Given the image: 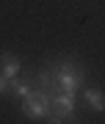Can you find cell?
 Listing matches in <instances>:
<instances>
[{
	"instance_id": "2",
	"label": "cell",
	"mask_w": 105,
	"mask_h": 124,
	"mask_svg": "<svg viewBox=\"0 0 105 124\" xmlns=\"http://www.w3.org/2000/svg\"><path fill=\"white\" fill-rule=\"evenodd\" d=\"M19 110H22V116H25V119H31V121H47V116L52 113L50 91L42 88V85L36 83L33 88H31V94L19 99Z\"/></svg>"
},
{
	"instance_id": "3",
	"label": "cell",
	"mask_w": 105,
	"mask_h": 124,
	"mask_svg": "<svg viewBox=\"0 0 105 124\" xmlns=\"http://www.w3.org/2000/svg\"><path fill=\"white\" fill-rule=\"evenodd\" d=\"M80 97H83V105H88L94 113H105V91L100 85H83L80 88Z\"/></svg>"
},
{
	"instance_id": "1",
	"label": "cell",
	"mask_w": 105,
	"mask_h": 124,
	"mask_svg": "<svg viewBox=\"0 0 105 124\" xmlns=\"http://www.w3.org/2000/svg\"><path fill=\"white\" fill-rule=\"evenodd\" d=\"M36 83L47 91H52V88L80 91L88 83V72L78 58H55V61H47L36 72Z\"/></svg>"
},
{
	"instance_id": "6",
	"label": "cell",
	"mask_w": 105,
	"mask_h": 124,
	"mask_svg": "<svg viewBox=\"0 0 105 124\" xmlns=\"http://www.w3.org/2000/svg\"><path fill=\"white\" fill-rule=\"evenodd\" d=\"M6 91H9V77H3V75H0V97H3Z\"/></svg>"
},
{
	"instance_id": "5",
	"label": "cell",
	"mask_w": 105,
	"mask_h": 124,
	"mask_svg": "<svg viewBox=\"0 0 105 124\" xmlns=\"http://www.w3.org/2000/svg\"><path fill=\"white\" fill-rule=\"evenodd\" d=\"M0 75L9 77V80H14L17 75H22V63H19V58L14 55V53H9V50H3V53H0Z\"/></svg>"
},
{
	"instance_id": "4",
	"label": "cell",
	"mask_w": 105,
	"mask_h": 124,
	"mask_svg": "<svg viewBox=\"0 0 105 124\" xmlns=\"http://www.w3.org/2000/svg\"><path fill=\"white\" fill-rule=\"evenodd\" d=\"M36 85V77H22V75H17L14 80H9V97L14 99V102H19L22 97H28L31 94V88Z\"/></svg>"
}]
</instances>
